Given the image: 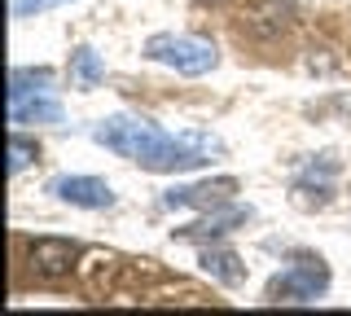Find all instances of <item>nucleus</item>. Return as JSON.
Here are the masks:
<instances>
[{"instance_id":"obj_12","label":"nucleus","mask_w":351,"mask_h":316,"mask_svg":"<svg viewBox=\"0 0 351 316\" xmlns=\"http://www.w3.org/2000/svg\"><path fill=\"white\" fill-rule=\"evenodd\" d=\"M31 158H36V145H31L27 136H18V132H14V141H9V176H18V171L27 167Z\"/></svg>"},{"instance_id":"obj_8","label":"nucleus","mask_w":351,"mask_h":316,"mask_svg":"<svg viewBox=\"0 0 351 316\" xmlns=\"http://www.w3.org/2000/svg\"><path fill=\"white\" fill-rule=\"evenodd\" d=\"M197 264H202V272L211 281H219V286H228V290H237L241 281H246V264H241L237 250H228V246H202Z\"/></svg>"},{"instance_id":"obj_5","label":"nucleus","mask_w":351,"mask_h":316,"mask_svg":"<svg viewBox=\"0 0 351 316\" xmlns=\"http://www.w3.org/2000/svg\"><path fill=\"white\" fill-rule=\"evenodd\" d=\"M250 215H255L250 206H241V202H224V206H211V211H202V220L176 228V237H180V242H215V237L233 233L237 224H246Z\"/></svg>"},{"instance_id":"obj_10","label":"nucleus","mask_w":351,"mask_h":316,"mask_svg":"<svg viewBox=\"0 0 351 316\" xmlns=\"http://www.w3.org/2000/svg\"><path fill=\"white\" fill-rule=\"evenodd\" d=\"M66 75H71V88L93 93L97 84L106 80V62H101V53L88 49V45H80V49L71 53V66H66Z\"/></svg>"},{"instance_id":"obj_13","label":"nucleus","mask_w":351,"mask_h":316,"mask_svg":"<svg viewBox=\"0 0 351 316\" xmlns=\"http://www.w3.org/2000/svg\"><path fill=\"white\" fill-rule=\"evenodd\" d=\"M71 0H14V18H36V14H49V9H62Z\"/></svg>"},{"instance_id":"obj_2","label":"nucleus","mask_w":351,"mask_h":316,"mask_svg":"<svg viewBox=\"0 0 351 316\" xmlns=\"http://www.w3.org/2000/svg\"><path fill=\"white\" fill-rule=\"evenodd\" d=\"M145 58L158 62V66H167L176 75H197L215 71L219 66V49L211 45L206 36H184V31H158V36L145 40Z\"/></svg>"},{"instance_id":"obj_9","label":"nucleus","mask_w":351,"mask_h":316,"mask_svg":"<svg viewBox=\"0 0 351 316\" xmlns=\"http://www.w3.org/2000/svg\"><path fill=\"white\" fill-rule=\"evenodd\" d=\"M9 123L14 127H22V123H62V106L53 101V93L22 97V101H9Z\"/></svg>"},{"instance_id":"obj_6","label":"nucleus","mask_w":351,"mask_h":316,"mask_svg":"<svg viewBox=\"0 0 351 316\" xmlns=\"http://www.w3.org/2000/svg\"><path fill=\"white\" fill-rule=\"evenodd\" d=\"M49 193L62 198V202H71V206H84V211H106V206H114V189L97 176H58V180H49Z\"/></svg>"},{"instance_id":"obj_1","label":"nucleus","mask_w":351,"mask_h":316,"mask_svg":"<svg viewBox=\"0 0 351 316\" xmlns=\"http://www.w3.org/2000/svg\"><path fill=\"white\" fill-rule=\"evenodd\" d=\"M93 141L106 145L110 154L136 162L145 171H193V167H206L211 154H219V141L206 136V132H162L154 119H141V114H110L93 127Z\"/></svg>"},{"instance_id":"obj_4","label":"nucleus","mask_w":351,"mask_h":316,"mask_svg":"<svg viewBox=\"0 0 351 316\" xmlns=\"http://www.w3.org/2000/svg\"><path fill=\"white\" fill-rule=\"evenodd\" d=\"M241 184L233 176H215V180H193V184H171L162 193V206L171 211H211V206H224L237 198Z\"/></svg>"},{"instance_id":"obj_3","label":"nucleus","mask_w":351,"mask_h":316,"mask_svg":"<svg viewBox=\"0 0 351 316\" xmlns=\"http://www.w3.org/2000/svg\"><path fill=\"white\" fill-rule=\"evenodd\" d=\"M325 290H329V268L316 255H299V264H290L268 281L272 303H316Z\"/></svg>"},{"instance_id":"obj_11","label":"nucleus","mask_w":351,"mask_h":316,"mask_svg":"<svg viewBox=\"0 0 351 316\" xmlns=\"http://www.w3.org/2000/svg\"><path fill=\"white\" fill-rule=\"evenodd\" d=\"M53 80H58V75H53L49 66H40V71H14V75H9V101L53 93Z\"/></svg>"},{"instance_id":"obj_7","label":"nucleus","mask_w":351,"mask_h":316,"mask_svg":"<svg viewBox=\"0 0 351 316\" xmlns=\"http://www.w3.org/2000/svg\"><path fill=\"white\" fill-rule=\"evenodd\" d=\"M27 259L40 277H66V272L75 268V259H80V246H75L71 237H36L31 250H27Z\"/></svg>"}]
</instances>
